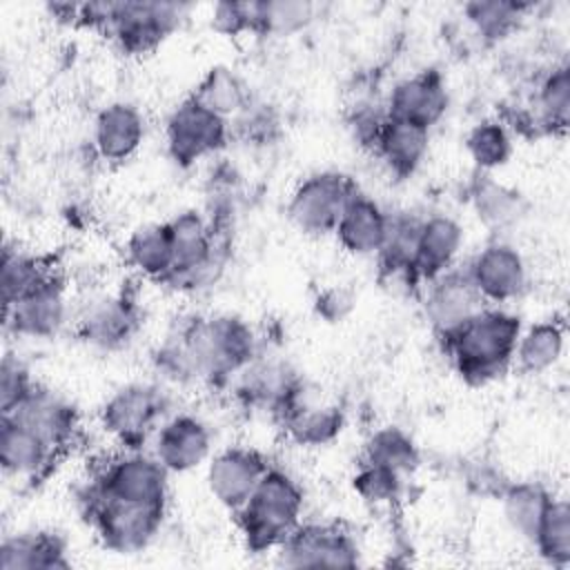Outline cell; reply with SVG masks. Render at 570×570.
I'll return each instance as SVG.
<instances>
[{"label": "cell", "mask_w": 570, "mask_h": 570, "mask_svg": "<svg viewBox=\"0 0 570 570\" xmlns=\"http://www.w3.org/2000/svg\"><path fill=\"white\" fill-rule=\"evenodd\" d=\"M256 358V336L249 323L232 314L191 316L163 343L158 370L174 381L203 379L220 383Z\"/></svg>", "instance_id": "1"}, {"label": "cell", "mask_w": 570, "mask_h": 570, "mask_svg": "<svg viewBox=\"0 0 570 570\" xmlns=\"http://www.w3.org/2000/svg\"><path fill=\"white\" fill-rule=\"evenodd\" d=\"M519 334V316L499 307H483L443 338V347L461 379L483 385L510 367Z\"/></svg>", "instance_id": "2"}, {"label": "cell", "mask_w": 570, "mask_h": 570, "mask_svg": "<svg viewBox=\"0 0 570 570\" xmlns=\"http://www.w3.org/2000/svg\"><path fill=\"white\" fill-rule=\"evenodd\" d=\"M303 492L298 483L278 468H267L256 490L243 508L236 510L247 548L263 552L281 546L301 523Z\"/></svg>", "instance_id": "3"}, {"label": "cell", "mask_w": 570, "mask_h": 570, "mask_svg": "<svg viewBox=\"0 0 570 570\" xmlns=\"http://www.w3.org/2000/svg\"><path fill=\"white\" fill-rule=\"evenodd\" d=\"M87 517L102 543L116 552H136L145 548L160 528L165 505L129 503L102 497L87 488Z\"/></svg>", "instance_id": "4"}, {"label": "cell", "mask_w": 570, "mask_h": 570, "mask_svg": "<svg viewBox=\"0 0 570 570\" xmlns=\"http://www.w3.org/2000/svg\"><path fill=\"white\" fill-rule=\"evenodd\" d=\"M358 191L341 171H316L303 178L287 203L289 220L305 234L323 236L336 229L347 200Z\"/></svg>", "instance_id": "5"}, {"label": "cell", "mask_w": 570, "mask_h": 570, "mask_svg": "<svg viewBox=\"0 0 570 570\" xmlns=\"http://www.w3.org/2000/svg\"><path fill=\"white\" fill-rule=\"evenodd\" d=\"M174 247V267L167 285L194 289L214 278V267L220 265L214 227L198 212L187 209L167 220Z\"/></svg>", "instance_id": "6"}, {"label": "cell", "mask_w": 570, "mask_h": 570, "mask_svg": "<svg viewBox=\"0 0 570 570\" xmlns=\"http://www.w3.org/2000/svg\"><path fill=\"white\" fill-rule=\"evenodd\" d=\"M167 412V394L154 383H129L116 390L100 410L102 425L127 450H140Z\"/></svg>", "instance_id": "7"}, {"label": "cell", "mask_w": 570, "mask_h": 570, "mask_svg": "<svg viewBox=\"0 0 570 570\" xmlns=\"http://www.w3.org/2000/svg\"><path fill=\"white\" fill-rule=\"evenodd\" d=\"M167 474L169 470L154 456L140 450H129L127 454L109 461L105 470L89 483V488L102 497L165 505L167 503Z\"/></svg>", "instance_id": "8"}, {"label": "cell", "mask_w": 570, "mask_h": 570, "mask_svg": "<svg viewBox=\"0 0 570 570\" xmlns=\"http://www.w3.org/2000/svg\"><path fill=\"white\" fill-rule=\"evenodd\" d=\"M165 136L171 160L180 167H189L225 145L229 125L223 116L189 96L169 114Z\"/></svg>", "instance_id": "9"}, {"label": "cell", "mask_w": 570, "mask_h": 570, "mask_svg": "<svg viewBox=\"0 0 570 570\" xmlns=\"http://www.w3.org/2000/svg\"><path fill=\"white\" fill-rule=\"evenodd\" d=\"M185 13L178 2H114L105 31L129 53H145L163 42Z\"/></svg>", "instance_id": "10"}, {"label": "cell", "mask_w": 570, "mask_h": 570, "mask_svg": "<svg viewBox=\"0 0 570 570\" xmlns=\"http://www.w3.org/2000/svg\"><path fill=\"white\" fill-rule=\"evenodd\" d=\"M278 563L287 568H354L358 548L354 539L330 523L296 525L278 546Z\"/></svg>", "instance_id": "11"}, {"label": "cell", "mask_w": 570, "mask_h": 570, "mask_svg": "<svg viewBox=\"0 0 570 570\" xmlns=\"http://www.w3.org/2000/svg\"><path fill=\"white\" fill-rule=\"evenodd\" d=\"M483 307L485 301L476 292L465 267H450L428 283L425 316L441 341L456 332Z\"/></svg>", "instance_id": "12"}, {"label": "cell", "mask_w": 570, "mask_h": 570, "mask_svg": "<svg viewBox=\"0 0 570 570\" xmlns=\"http://www.w3.org/2000/svg\"><path fill=\"white\" fill-rule=\"evenodd\" d=\"M67 318V296L62 278L51 272L38 287L13 305L4 307V327L18 336H53Z\"/></svg>", "instance_id": "13"}, {"label": "cell", "mask_w": 570, "mask_h": 570, "mask_svg": "<svg viewBox=\"0 0 570 570\" xmlns=\"http://www.w3.org/2000/svg\"><path fill=\"white\" fill-rule=\"evenodd\" d=\"M476 292L483 301L505 303L523 294L528 285V269L523 256L508 243L485 245L465 265Z\"/></svg>", "instance_id": "14"}, {"label": "cell", "mask_w": 570, "mask_h": 570, "mask_svg": "<svg viewBox=\"0 0 570 570\" xmlns=\"http://www.w3.org/2000/svg\"><path fill=\"white\" fill-rule=\"evenodd\" d=\"M267 468L269 463L256 450L227 448L207 465L209 492L220 505L236 512L247 503Z\"/></svg>", "instance_id": "15"}, {"label": "cell", "mask_w": 570, "mask_h": 570, "mask_svg": "<svg viewBox=\"0 0 570 570\" xmlns=\"http://www.w3.org/2000/svg\"><path fill=\"white\" fill-rule=\"evenodd\" d=\"M448 109V89L436 69H423L399 80L385 102L390 118L430 129Z\"/></svg>", "instance_id": "16"}, {"label": "cell", "mask_w": 570, "mask_h": 570, "mask_svg": "<svg viewBox=\"0 0 570 570\" xmlns=\"http://www.w3.org/2000/svg\"><path fill=\"white\" fill-rule=\"evenodd\" d=\"M4 416H13L31 432H36L56 452L65 450L78 430V414L73 405L58 392L33 385L31 392L18 403V407Z\"/></svg>", "instance_id": "17"}, {"label": "cell", "mask_w": 570, "mask_h": 570, "mask_svg": "<svg viewBox=\"0 0 570 570\" xmlns=\"http://www.w3.org/2000/svg\"><path fill=\"white\" fill-rule=\"evenodd\" d=\"M212 450L207 425L191 414L167 419L156 432L154 454L169 472H187L198 468Z\"/></svg>", "instance_id": "18"}, {"label": "cell", "mask_w": 570, "mask_h": 570, "mask_svg": "<svg viewBox=\"0 0 570 570\" xmlns=\"http://www.w3.org/2000/svg\"><path fill=\"white\" fill-rule=\"evenodd\" d=\"M138 327V314L127 296H102L91 301L78 318V336L89 345L116 350L125 345Z\"/></svg>", "instance_id": "19"}, {"label": "cell", "mask_w": 570, "mask_h": 570, "mask_svg": "<svg viewBox=\"0 0 570 570\" xmlns=\"http://www.w3.org/2000/svg\"><path fill=\"white\" fill-rule=\"evenodd\" d=\"M463 227L448 214H430L421 218L414 281L430 283L439 274L452 267L456 254L463 247Z\"/></svg>", "instance_id": "20"}, {"label": "cell", "mask_w": 570, "mask_h": 570, "mask_svg": "<svg viewBox=\"0 0 570 570\" xmlns=\"http://www.w3.org/2000/svg\"><path fill=\"white\" fill-rule=\"evenodd\" d=\"M145 138L142 114L129 102L102 107L94 122V145L100 158L109 163L127 160Z\"/></svg>", "instance_id": "21"}, {"label": "cell", "mask_w": 570, "mask_h": 570, "mask_svg": "<svg viewBox=\"0 0 570 570\" xmlns=\"http://www.w3.org/2000/svg\"><path fill=\"white\" fill-rule=\"evenodd\" d=\"M56 454L58 452L27 425L13 416H0V463L7 474L36 479L49 470Z\"/></svg>", "instance_id": "22"}, {"label": "cell", "mask_w": 570, "mask_h": 570, "mask_svg": "<svg viewBox=\"0 0 570 570\" xmlns=\"http://www.w3.org/2000/svg\"><path fill=\"white\" fill-rule=\"evenodd\" d=\"M428 142L430 129L387 116L379 127L370 149L394 176L405 178L414 174L416 167L423 163L428 154Z\"/></svg>", "instance_id": "23"}, {"label": "cell", "mask_w": 570, "mask_h": 570, "mask_svg": "<svg viewBox=\"0 0 570 570\" xmlns=\"http://www.w3.org/2000/svg\"><path fill=\"white\" fill-rule=\"evenodd\" d=\"M387 220H390V214H385L372 198L356 191L347 200L334 234L350 254L372 256V254H379L385 240Z\"/></svg>", "instance_id": "24"}, {"label": "cell", "mask_w": 570, "mask_h": 570, "mask_svg": "<svg viewBox=\"0 0 570 570\" xmlns=\"http://www.w3.org/2000/svg\"><path fill=\"white\" fill-rule=\"evenodd\" d=\"M2 570H53L69 568L65 541L53 532L11 534L0 546Z\"/></svg>", "instance_id": "25"}, {"label": "cell", "mask_w": 570, "mask_h": 570, "mask_svg": "<svg viewBox=\"0 0 570 570\" xmlns=\"http://www.w3.org/2000/svg\"><path fill=\"white\" fill-rule=\"evenodd\" d=\"M129 263L147 278L165 283L174 267V247L167 223L138 227L127 240Z\"/></svg>", "instance_id": "26"}, {"label": "cell", "mask_w": 570, "mask_h": 570, "mask_svg": "<svg viewBox=\"0 0 570 570\" xmlns=\"http://www.w3.org/2000/svg\"><path fill=\"white\" fill-rule=\"evenodd\" d=\"M470 200L479 220H483L492 229H505L514 225L525 212V203L521 194L497 183L485 171H479V176L474 178L470 189Z\"/></svg>", "instance_id": "27"}, {"label": "cell", "mask_w": 570, "mask_h": 570, "mask_svg": "<svg viewBox=\"0 0 570 570\" xmlns=\"http://www.w3.org/2000/svg\"><path fill=\"white\" fill-rule=\"evenodd\" d=\"M563 325L554 321H543L519 334L514 347V363L525 374H541L550 370L563 354Z\"/></svg>", "instance_id": "28"}, {"label": "cell", "mask_w": 570, "mask_h": 570, "mask_svg": "<svg viewBox=\"0 0 570 570\" xmlns=\"http://www.w3.org/2000/svg\"><path fill=\"white\" fill-rule=\"evenodd\" d=\"M421 218L412 214H390L387 234L379 249V261L383 272L407 276L414 281V261L419 245Z\"/></svg>", "instance_id": "29"}, {"label": "cell", "mask_w": 570, "mask_h": 570, "mask_svg": "<svg viewBox=\"0 0 570 570\" xmlns=\"http://www.w3.org/2000/svg\"><path fill=\"white\" fill-rule=\"evenodd\" d=\"M203 107L223 116L225 120L240 114L252 100L245 82L229 67H212L191 94Z\"/></svg>", "instance_id": "30"}, {"label": "cell", "mask_w": 570, "mask_h": 570, "mask_svg": "<svg viewBox=\"0 0 570 570\" xmlns=\"http://www.w3.org/2000/svg\"><path fill=\"white\" fill-rule=\"evenodd\" d=\"M363 461L385 468L403 479L419 468L421 454H419L414 441L410 439V434H405L396 425H385V428H379L370 436V441L365 445Z\"/></svg>", "instance_id": "31"}, {"label": "cell", "mask_w": 570, "mask_h": 570, "mask_svg": "<svg viewBox=\"0 0 570 570\" xmlns=\"http://www.w3.org/2000/svg\"><path fill=\"white\" fill-rule=\"evenodd\" d=\"M503 514L510 523V528L528 539L532 543L539 521L552 499V494L532 481H523V483H512L503 490Z\"/></svg>", "instance_id": "32"}, {"label": "cell", "mask_w": 570, "mask_h": 570, "mask_svg": "<svg viewBox=\"0 0 570 570\" xmlns=\"http://www.w3.org/2000/svg\"><path fill=\"white\" fill-rule=\"evenodd\" d=\"M283 421L292 439H296L303 445H323L332 441L343 425V414L336 407H314V405H301L296 399L285 412Z\"/></svg>", "instance_id": "33"}, {"label": "cell", "mask_w": 570, "mask_h": 570, "mask_svg": "<svg viewBox=\"0 0 570 570\" xmlns=\"http://www.w3.org/2000/svg\"><path fill=\"white\" fill-rule=\"evenodd\" d=\"M537 118L550 131H566L570 122V69L559 65L550 69L539 82L534 96Z\"/></svg>", "instance_id": "34"}, {"label": "cell", "mask_w": 570, "mask_h": 570, "mask_svg": "<svg viewBox=\"0 0 570 570\" xmlns=\"http://www.w3.org/2000/svg\"><path fill=\"white\" fill-rule=\"evenodd\" d=\"M532 546L552 566H566L570 561V510L563 499H550Z\"/></svg>", "instance_id": "35"}, {"label": "cell", "mask_w": 570, "mask_h": 570, "mask_svg": "<svg viewBox=\"0 0 570 570\" xmlns=\"http://www.w3.org/2000/svg\"><path fill=\"white\" fill-rule=\"evenodd\" d=\"M530 4L508 0H476L463 7L468 22L485 40H501L517 29Z\"/></svg>", "instance_id": "36"}, {"label": "cell", "mask_w": 570, "mask_h": 570, "mask_svg": "<svg viewBox=\"0 0 570 570\" xmlns=\"http://www.w3.org/2000/svg\"><path fill=\"white\" fill-rule=\"evenodd\" d=\"M53 269L42 265L38 258L4 247L2 254V269H0V287H2V305L9 307L16 301H20L24 294H29L33 287H38Z\"/></svg>", "instance_id": "37"}, {"label": "cell", "mask_w": 570, "mask_h": 570, "mask_svg": "<svg viewBox=\"0 0 570 570\" xmlns=\"http://www.w3.org/2000/svg\"><path fill=\"white\" fill-rule=\"evenodd\" d=\"M465 147L479 171H490L505 165L512 154L510 134L499 120H483L474 125L465 136Z\"/></svg>", "instance_id": "38"}, {"label": "cell", "mask_w": 570, "mask_h": 570, "mask_svg": "<svg viewBox=\"0 0 570 570\" xmlns=\"http://www.w3.org/2000/svg\"><path fill=\"white\" fill-rule=\"evenodd\" d=\"M316 7L305 0H267L256 2V31L289 36L312 22Z\"/></svg>", "instance_id": "39"}, {"label": "cell", "mask_w": 570, "mask_h": 570, "mask_svg": "<svg viewBox=\"0 0 570 570\" xmlns=\"http://www.w3.org/2000/svg\"><path fill=\"white\" fill-rule=\"evenodd\" d=\"M403 479L385 468L365 463L358 468L356 476H354V490L370 503H392L399 492H401Z\"/></svg>", "instance_id": "40"}, {"label": "cell", "mask_w": 570, "mask_h": 570, "mask_svg": "<svg viewBox=\"0 0 570 570\" xmlns=\"http://www.w3.org/2000/svg\"><path fill=\"white\" fill-rule=\"evenodd\" d=\"M33 385L36 383L31 381L27 365L18 356L7 354L0 365V412H13Z\"/></svg>", "instance_id": "41"}, {"label": "cell", "mask_w": 570, "mask_h": 570, "mask_svg": "<svg viewBox=\"0 0 570 570\" xmlns=\"http://www.w3.org/2000/svg\"><path fill=\"white\" fill-rule=\"evenodd\" d=\"M212 24L220 33L256 31V2H218L212 11Z\"/></svg>", "instance_id": "42"}, {"label": "cell", "mask_w": 570, "mask_h": 570, "mask_svg": "<svg viewBox=\"0 0 570 570\" xmlns=\"http://www.w3.org/2000/svg\"><path fill=\"white\" fill-rule=\"evenodd\" d=\"M316 309L327 321H341L352 309V294L343 287H330L316 298Z\"/></svg>", "instance_id": "43"}]
</instances>
